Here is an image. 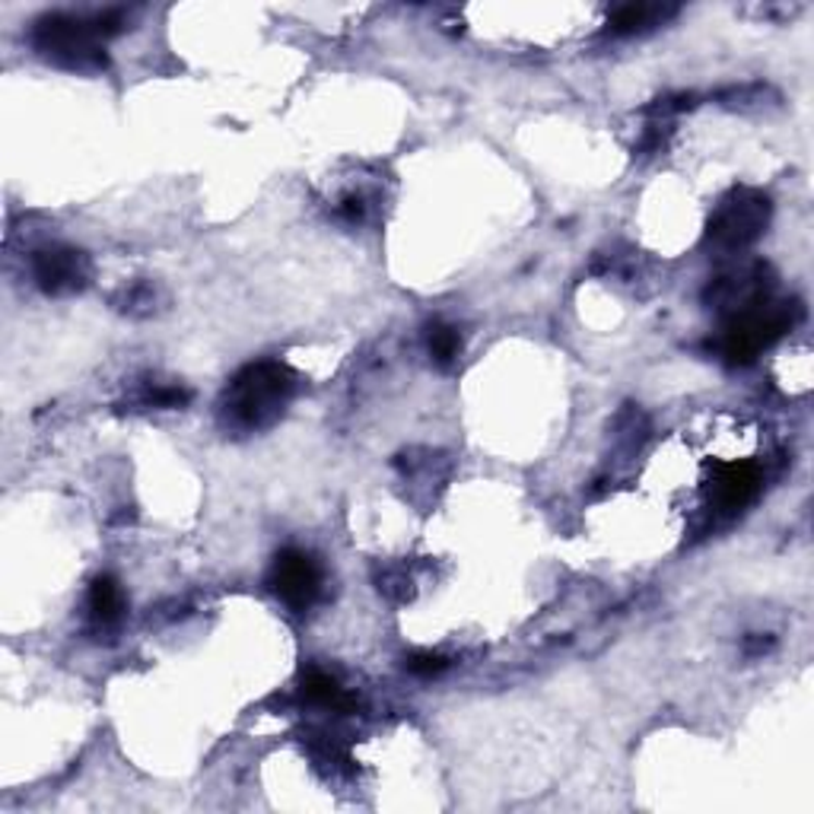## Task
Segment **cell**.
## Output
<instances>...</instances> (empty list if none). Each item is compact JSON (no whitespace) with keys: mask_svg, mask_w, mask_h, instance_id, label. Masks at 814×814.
<instances>
[{"mask_svg":"<svg viewBox=\"0 0 814 814\" xmlns=\"http://www.w3.org/2000/svg\"><path fill=\"white\" fill-rule=\"evenodd\" d=\"M294 395H297V375L284 363H252L232 375L223 395V423L236 433H259L280 420Z\"/></svg>","mask_w":814,"mask_h":814,"instance_id":"cell-1","label":"cell"},{"mask_svg":"<svg viewBox=\"0 0 814 814\" xmlns=\"http://www.w3.org/2000/svg\"><path fill=\"white\" fill-rule=\"evenodd\" d=\"M124 29V13L106 10L96 16H74V13H51L41 16L33 29L36 48L55 64L71 71H99L106 68L103 41Z\"/></svg>","mask_w":814,"mask_h":814,"instance_id":"cell-2","label":"cell"},{"mask_svg":"<svg viewBox=\"0 0 814 814\" xmlns=\"http://www.w3.org/2000/svg\"><path fill=\"white\" fill-rule=\"evenodd\" d=\"M767 214H770V201L764 194H757V191H739L713 217V223H709V239L716 246H722V249H744V246H751L764 232Z\"/></svg>","mask_w":814,"mask_h":814,"instance_id":"cell-3","label":"cell"},{"mask_svg":"<svg viewBox=\"0 0 814 814\" xmlns=\"http://www.w3.org/2000/svg\"><path fill=\"white\" fill-rule=\"evenodd\" d=\"M267 583L294 611H309L322 598V566L312 554L287 548L274 560Z\"/></svg>","mask_w":814,"mask_h":814,"instance_id":"cell-4","label":"cell"},{"mask_svg":"<svg viewBox=\"0 0 814 814\" xmlns=\"http://www.w3.org/2000/svg\"><path fill=\"white\" fill-rule=\"evenodd\" d=\"M89 274H93L89 259L71 246H51L33 255V277H36L38 290L51 297L83 290L89 284Z\"/></svg>","mask_w":814,"mask_h":814,"instance_id":"cell-5","label":"cell"},{"mask_svg":"<svg viewBox=\"0 0 814 814\" xmlns=\"http://www.w3.org/2000/svg\"><path fill=\"white\" fill-rule=\"evenodd\" d=\"M761 490V471L751 462L722 465L716 475V506L722 513H739Z\"/></svg>","mask_w":814,"mask_h":814,"instance_id":"cell-6","label":"cell"},{"mask_svg":"<svg viewBox=\"0 0 814 814\" xmlns=\"http://www.w3.org/2000/svg\"><path fill=\"white\" fill-rule=\"evenodd\" d=\"M302 694H306L309 704L325 706V709H334V713H354L360 706V701L354 694H347L340 687V681L332 678V674H325V671H312L302 681Z\"/></svg>","mask_w":814,"mask_h":814,"instance_id":"cell-7","label":"cell"},{"mask_svg":"<svg viewBox=\"0 0 814 814\" xmlns=\"http://www.w3.org/2000/svg\"><path fill=\"white\" fill-rule=\"evenodd\" d=\"M124 611V595L121 586L111 576H96L89 586V618L96 627H115Z\"/></svg>","mask_w":814,"mask_h":814,"instance_id":"cell-8","label":"cell"},{"mask_svg":"<svg viewBox=\"0 0 814 814\" xmlns=\"http://www.w3.org/2000/svg\"><path fill=\"white\" fill-rule=\"evenodd\" d=\"M427 350H430V357H433L436 367L448 370L458 360V354H462V337H458V332L452 325L433 322L430 332H427Z\"/></svg>","mask_w":814,"mask_h":814,"instance_id":"cell-9","label":"cell"},{"mask_svg":"<svg viewBox=\"0 0 814 814\" xmlns=\"http://www.w3.org/2000/svg\"><path fill=\"white\" fill-rule=\"evenodd\" d=\"M653 16H662V10L656 7H643V3H630V7H621L614 16H611V33L614 36H633L646 26H653Z\"/></svg>","mask_w":814,"mask_h":814,"instance_id":"cell-10","label":"cell"},{"mask_svg":"<svg viewBox=\"0 0 814 814\" xmlns=\"http://www.w3.org/2000/svg\"><path fill=\"white\" fill-rule=\"evenodd\" d=\"M448 668V659L443 653H414L407 659V671L410 674H420V678H430V674H440Z\"/></svg>","mask_w":814,"mask_h":814,"instance_id":"cell-11","label":"cell"},{"mask_svg":"<svg viewBox=\"0 0 814 814\" xmlns=\"http://www.w3.org/2000/svg\"><path fill=\"white\" fill-rule=\"evenodd\" d=\"M337 214L347 223L363 220V197H360V194H347V197L337 204Z\"/></svg>","mask_w":814,"mask_h":814,"instance_id":"cell-12","label":"cell"},{"mask_svg":"<svg viewBox=\"0 0 814 814\" xmlns=\"http://www.w3.org/2000/svg\"><path fill=\"white\" fill-rule=\"evenodd\" d=\"M767 649H774V636L754 633V636H747V643H744V653H747V656H761V653H767Z\"/></svg>","mask_w":814,"mask_h":814,"instance_id":"cell-13","label":"cell"}]
</instances>
